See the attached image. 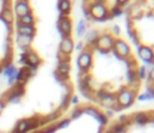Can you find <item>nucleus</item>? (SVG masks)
I'll return each mask as SVG.
<instances>
[{
    "label": "nucleus",
    "mask_w": 154,
    "mask_h": 133,
    "mask_svg": "<svg viewBox=\"0 0 154 133\" xmlns=\"http://www.w3.org/2000/svg\"><path fill=\"white\" fill-rule=\"evenodd\" d=\"M82 47H83V44H82V42H79V44L76 46V48H77L78 51H81V48H82Z\"/></svg>",
    "instance_id": "obj_42"
},
{
    "label": "nucleus",
    "mask_w": 154,
    "mask_h": 133,
    "mask_svg": "<svg viewBox=\"0 0 154 133\" xmlns=\"http://www.w3.org/2000/svg\"><path fill=\"white\" fill-rule=\"evenodd\" d=\"M114 54L119 58H129L130 54H131V48L129 46L128 42H125L124 40L122 39H116L114 40V44H113V47H112Z\"/></svg>",
    "instance_id": "obj_4"
},
{
    "label": "nucleus",
    "mask_w": 154,
    "mask_h": 133,
    "mask_svg": "<svg viewBox=\"0 0 154 133\" xmlns=\"http://www.w3.org/2000/svg\"><path fill=\"white\" fill-rule=\"evenodd\" d=\"M137 99H138V100H150V99H153V98H152L148 93H146V92H144V93L140 94V96L137 97Z\"/></svg>",
    "instance_id": "obj_33"
},
{
    "label": "nucleus",
    "mask_w": 154,
    "mask_h": 133,
    "mask_svg": "<svg viewBox=\"0 0 154 133\" xmlns=\"http://www.w3.org/2000/svg\"><path fill=\"white\" fill-rule=\"evenodd\" d=\"M99 33H97V30H95V29H91V30H88V33H87V41H88V44H90V45H94L95 46V44H96V40H97V37H99Z\"/></svg>",
    "instance_id": "obj_21"
},
{
    "label": "nucleus",
    "mask_w": 154,
    "mask_h": 133,
    "mask_svg": "<svg viewBox=\"0 0 154 133\" xmlns=\"http://www.w3.org/2000/svg\"><path fill=\"white\" fill-rule=\"evenodd\" d=\"M32 133H42L41 131H36V132H32Z\"/></svg>",
    "instance_id": "obj_43"
},
{
    "label": "nucleus",
    "mask_w": 154,
    "mask_h": 133,
    "mask_svg": "<svg viewBox=\"0 0 154 133\" xmlns=\"http://www.w3.org/2000/svg\"><path fill=\"white\" fill-rule=\"evenodd\" d=\"M2 73V66H0V74Z\"/></svg>",
    "instance_id": "obj_44"
},
{
    "label": "nucleus",
    "mask_w": 154,
    "mask_h": 133,
    "mask_svg": "<svg viewBox=\"0 0 154 133\" xmlns=\"http://www.w3.org/2000/svg\"><path fill=\"white\" fill-rule=\"evenodd\" d=\"M12 13L16 15L18 18L28 15V13H31V6L28 1H16L13 4V8H12Z\"/></svg>",
    "instance_id": "obj_10"
},
{
    "label": "nucleus",
    "mask_w": 154,
    "mask_h": 133,
    "mask_svg": "<svg viewBox=\"0 0 154 133\" xmlns=\"http://www.w3.org/2000/svg\"><path fill=\"white\" fill-rule=\"evenodd\" d=\"M60 116V112L59 111H55V112H52V114H49L48 116H47V121H54V120H57L58 117Z\"/></svg>",
    "instance_id": "obj_31"
},
{
    "label": "nucleus",
    "mask_w": 154,
    "mask_h": 133,
    "mask_svg": "<svg viewBox=\"0 0 154 133\" xmlns=\"http://www.w3.org/2000/svg\"><path fill=\"white\" fill-rule=\"evenodd\" d=\"M0 133H5V132H1V131H0Z\"/></svg>",
    "instance_id": "obj_45"
},
{
    "label": "nucleus",
    "mask_w": 154,
    "mask_h": 133,
    "mask_svg": "<svg viewBox=\"0 0 154 133\" xmlns=\"http://www.w3.org/2000/svg\"><path fill=\"white\" fill-rule=\"evenodd\" d=\"M114 40H116L114 36L108 33L101 34V35H99V37L96 40L95 47L99 48V51H101L102 53H108V51L112 50V47H113Z\"/></svg>",
    "instance_id": "obj_3"
},
{
    "label": "nucleus",
    "mask_w": 154,
    "mask_h": 133,
    "mask_svg": "<svg viewBox=\"0 0 154 133\" xmlns=\"http://www.w3.org/2000/svg\"><path fill=\"white\" fill-rule=\"evenodd\" d=\"M17 22L20 23V24H24V25H34L35 24V16L31 12V13H28V15L18 18Z\"/></svg>",
    "instance_id": "obj_20"
},
{
    "label": "nucleus",
    "mask_w": 154,
    "mask_h": 133,
    "mask_svg": "<svg viewBox=\"0 0 154 133\" xmlns=\"http://www.w3.org/2000/svg\"><path fill=\"white\" fill-rule=\"evenodd\" d=\"M135 100V92L128 87H122L116 96V102L117 105L120 108H128L130 106Z\"/></svg>",
    "instance_id": "obj_2"
},
{
    "label": "nucleus",
    "mask_w": 154,
    "mask_h": 133,
    "mask_svg": "<svg viewBox=\"0 0 154 133\" xmlns=\"http://www.w3.org/2000/svg\"><path fill=\"white\" fill-rule=\"evenodd\" d=\"M137 54L146 64H153L154 63V50L150 46L140 45L138 50H137Z\"/></svg>",
    "instance_id": "obj_8"
},
{
    "label": "nucleus",
    "mask_w": 154,
    "mask_h": 133,
    "mask_svg": "<svg viewBox=\"0 0 154 133\" xmlns=\"http://www.w3.org/2000/svg\"><path fill=\"white\" fill-rule=\"evenodd\" d=\"M146 93H148V94H149L152 98H154V88H152V87H147Z\"/></svg>",
    "instance_id": "obj_37"
},
{
    "label": "nucleus",
    "mask_w": 154,
    "mask_h": 133,
    "mask_svg": "<svg viewBox=\"0 0 154 133\" xmlns=\"http://www.w3.org/2000/svg\"><path fill=\"white\" fill-rule=\"evenodd\" d=\"M146 75H147L146 66H140V68H138V71H137L138 80H144V79H146Z\"/></svg>",
    "instance_id": "obj_29"
},
{
    "label": "nucleus",
    "mask_w": 154,
    "mask_h": 133,
    "mask_svg": "<svg viewBox=\"0 0 154 133\" xmlns=\"http://www.w3.org/2000/svg\"><path fill=\"white\" fill-rule=\"evenodd\" d=\"M84 16H85L88 19H91V16H90V13H89L88 8H84Z\"/></svg>",
    "instance_id": "obj_40"
},
{
    "label": "nucleus",
    "mask_w": 154,
    "mask_h": 133,
    "mask_svg": "<svg viewBox=\"0 0 154 133\" xmlns=\"http://www.w3.org/2000/svg\"><path fill=\"white\" fill-rule=\"evenodd\" d=\"M93 64V53L90 51H82L77 57V65L79 66L81 71H88Z\"/></svg>",
    "instance_id": "obj_6"
},
{
    "label": "nucleus",
    "mask_w": 154,
    "mask_h": 133,
    "mask_svg": "<svg viewBox=\"0 0 154 133\" xmlns=\"http://www.w3.org/2000/svg\"><path fill=\"white\" fill-rule=\"evenodd\" d=\"M87 30V25H85V21L84 19H81L78 21V24H77V30H76V34L77 36H82Z\"/></svg>",
    "instance_id": "obj_24"
},
{
    "label": "nucleus",
    "mask_w": 154,
    "mask_h": 133,
    "mask_svg": "<svg viewBox=\"0 0 154 133\" xmlns=\"http://www.w3.org/2000/svg\"><path fill=\"white\" fill-rule=\"evenodd\" d=\"M38 126V123L35 121L32 122L31 120H26V118H22L16 123V127L13 128L12 133H28L29 131L36 128Z\"/></svg>",
    "instance_id": "obj_9"
},
{
    "label": "nucleus",
    "mask_w": 154,
    "mask_h": 133,
    "mask_svg": "<svg viewBox=\"0 0 154 133\" xmlns=\"http://www.w3.org/2000/svg\"><path fill=\"white\" fill-rule=\"evenodd\" d=\"M24 92H25L24 85H14L13 88L5 94L4 100H6L8 103H12V104H17V103L20 102V98L24 94Z\"/></svg>",
    "instance_id": "obj_5"
},
{
    "label": "nucleus",
    "mask_w": 154,
    "mask_h": 133,
    "mask_svg": "<svg viewBox=\"0 0 154 133\" xmlns=\"http://www.w3.org/2000/svg\"><path fill=\"white\" fill-rule=\"evenodd\" d=\"M75 50V44H73V40L71 37H65V39H61L60 41V45H59V53L64 57H67L72 53V51Z\"/></svg>",
    "instance_id": "obj_11"
},
{
    "label": "nucleus",
    "mask_w": 154,
    "mask_h": 133,
    "mask_svg": "<svg viewBox=\"0 0 154 133\" xmlns=\"http://www.w3.org/2000/svg\"><path fill=\"white\" fill-rule=\"evenodd\" d=\"M58 10L60 12V16H67L71 10V2L69 0H60L58 1Z\"/></svg>",
    "instance_id": "obj_19"
},
{
    "label": "nucleus",
    "mask_w": 154,
    "mask_h": 133,
    "mask_svg": "<svg viewBox=\"0 0 154 133\" xmlns=\"http://www.w3.org/2000/svg\"><path fill=\"white\" fill-rule=\"evenodd\" d=\"M126 79H128V82H129V83H135L136 80L138 79L137 73H136L132 68H129L128 71H126Z\"/></svg>",
    "instance_id": "obj_23"
},
{
    "label": "nucleus",
    "mask_w": 154,
    "mask_h": 133,
    "mask_svg": "<svg viewBox=\"0 0 154 133\" xmlns=\"http://www.w3.org/2000/svg\"><path fill=\"white\" fill-rule=\"evenodd\" d=\"M82 114H83V109H82V108H76V109L72 111L71 117H72V118H78Z\"/></svg>",
    "instance_id": "obj_30"
},
{
    "label": "nucleus",
    "mask_w": 154,
    "mask_h": 133,
    "mask_svg": "<svg viewBox=\"0 0 154 133\" xmlns=\"http://www.w3.org/2000/svg\"><path fill=\"white\" fill-rule=\"evenodd\" d=\"M70 73V62L69 59L64 58V59H60L59 63H58V66H57V73L55 75L59 77H61V80H66L67 75Z\"/></svg>",
    "instance_id": "obj_12"
},
{
    "label": "nucleus",
    "mask_w": 154,
    "mask_h": 133,
    "mask_svg": "<svg viewBox=\"0 0 154 133\" xmlns=\"http://www.w3.org/2000/svg\"><path fill=\"white\" fill-rule=\"evenodd\" d=\"M57 27H58V31L61 35V39L70 37L71 31H72V23L67 16H60Z\"/></svg>",
    "instance_id": "obj_7"
},
{
    "label": "nucleus",
    "mask_w": 154,
    "mask_h": 133,
    "mask_svg": "<svg viewBox=\"0 0 154 133\" xmlns=\"http://www.w3.org/2000/svg\"><path fill=\"white\" fill-rule=\"evenodd\" d=\"M125 128H126V125L116 123V125L112 127V131H111L109 133H124V132H125Z\"/></svg>",
    "instance_id": "obj_26"
},
{
    "label": "nucleus",
    "mask_w": 154,
    "mask_h": 133,
    "mask_svg": "<svg viewBox=\"0 0 154 133\" xmlns=\"http://www.w3.org/2000/svg\"><path fill=\"white\" fill-rule=\"evenodd\" d=\"M70 120L69 118H64V120H61L60 122H58L57 125H55V128L57 129H63V128H66V127H69L70 126Z\"/></svg>",
    "instance_id": "obj_27"
},
{
    "label": "nucleus",
    "mask_w": 154,
    "mask_h": 133,
    "mask_svg": "<svg viewBox=\"0 0 154 133\" xmlns=\"http://www.w3.org/2000/svg\"><path fill=\"white\" fill-rule=\"evenodd\" d=\"M149 121H150V118L146 112H138L135 115V122L138 125H146Z\"/></svg>",
    "instance_id": "obj_22"
},
{
    "label": "nucleus",
    "mask_w": 154,
    "mask_h": 133,
    "mask_svg": "<svg viewBox=\"0 0 154 133\" xmlns=\"http://www.w3.org/2000/svg\"><path fill=\"white\" fill-rule=\"evenodd\" d=\"M70 96L69 94H66L65 97H64V99H63V103H61V109H66V106L70 104Z\"/></svg>",
    "instance_id": "obj_32"
},
{
    "label": "nucleus",
    "mask_w": 154,
    "mask_h": 133,
    "mask_svg": "<svg viewBox=\"0 0 154 133\" xmlns=\"http://www.w3.org/2000/svg\"><path fill=\"white\" fill-rule=\"evenodd\" d=\"M97 96H99V99L102 102V104L107 105L108 108H116V105H117L116 96H113L112 93L105 92V91H100L97 93Z\"/></svg>",
    "instance_id": "obj_14"
},
{
    "label": "nucleus",
    "mask_w": 154,
    "mask_h": 133,
    "mask_svg": "<svg viewBox=\"0 0 154 133\" xmlns=\"http://www.w3.org/2000/svg\"><path fill=\"white\" fill-rule=\"evenodd\" d=\"M88 11L91 16V19H96L100 22H103L109 17V10L106 7L105 1H95L88 5Z\"/></svg>",
    "instance_id": "obj_1"
},
{
    "label": "nucleus",
    "mask_w": 154,
    "mask_h": 133,
    "mask_svg": "<svg viewBox=\"0 0 154 133\" xmlns=\"http://www.w3.org/2000/svg\"><path fill=\"white\" fill-rule=\"evenodd\" d=\"M30 77L31 75L29 73L28 66H22L20 69H18L17 75H16V85H24Z\"/></svg>",
    "instance_id": "obj_17"
},
{
    "label": "nucleus",
    "mask_w": 154,
    "mask_h": 133,
    "mask_svg": "<svg viewBox=\"0 0 154 133\" xmlns=\"http://www.w3.org/2000/svg\"><path fill=\"white\" fill-rule=\"evenodd\" d=\"M105 133H109V132H105Z\"/></svg>",
    "instance_id": "obj_46"
},
{
    "label": "nucleus",
    "mask_w": 154,
    "mask_h": 133,
    "mask_svg": "<svg viewBox=\"0 0 154 133\" xmlns=\"http://www.w3.org/2000/svg\"><path fill=\"white\" fill-rule=\"evenodd\" d=\"M83 109V114H88V115H90V116H93V117H97V115H99V110H96L95 108H93V106H85V108H82Z\"/></svg>",
    "instance_id": "obj_25"
},
{
    "label": "nucleus",
    "mask_w": 154,
    "mask_h": 133,
    "mask_svg": "<svg viewBox=\"0 0 154 133\" xmlns=\"http://www.w3.org/2000/svg\"><path fill=\"white\" fill-rule=\"evenodd\" d=\"M113 33H116V34H119V33H120V29H119L118 25H114V27H113Z\"/></svg>",
    "instance_id": "obj_41"
},
{
    "label": "nucleus",
    "mask_w": 154,
    "mask_h": 133,
    "mask_svg": "<svg viewBox=\"0 0 154 133\" xmlns=\"http://www.w3.org/2000/svg\"><path fill=\"white\" fill-rule=\"evenodd\" d=\"M70 103H71V104H73V105H76V104L78 103V97H77V96H73V97H71V99H70Z\"/></svg>",
    "instance_id": "obj_39"
},
{
    "label": "nucleus",
    "mask_w": 154,
    "mask_h": 133,
    "mask_svg": "<svg viewBox=\"0 0 154 133\" xmlns=\"http://www.w3.org/2000/svg\"><path fill=\"white\" fill-rule=\"evenodd\" d=\"M148 80L150 82H154V66H152L150 70H149V73H148Z\"/></svg>",
    "instance_id": "obj_34"
},
{
    "label": "nucleus",
    "mask_w": 154,
    "mask_h": 133,
    "mask_svg": "<svg viewBox=\"0 0 154 133\" xmlns=\"http://www.w3.org/2000/svg\"><path fill=\"white\" fill-rule=\"evenodd\" d=\"M57 131V128H55V126H51V127H48V128H46V129H43V131H41L42 133H54Z\"/></svg>",
    "instance_id": "obj_35"
},
{
    "label": "nucleus",
    "mask_w": 154,
    "mask_h": 133,
    "mask_svg": "<svg viewBox=\"0 0 154 133\" xmlns=\"http://www.w3.org/2000/svg\"><path fill=\"white\" fill-rule=\"evenodd\" d=\"M122 13H123L122 7H118V6H114L113 8L109 10V16L111 17H119Z\"/></svg>",
    "instance_id": "obj_28"
},
{
    "label": "nucleus",
    "mask_w": 154,
    "mask_h": 133,
    "mask_svg": "<svg viewBox=\"0 0 154 133\" xmlns=\"http://www.w3.org/2000/svg\"><path fill=\"white\" fill-rule=\"evenodd\" d=\"M31 41H32V37H31V36L17 35V37H16V42H17L18 47L22 50V52H26L28 50H30Z\"/></svg>",
    "instance_id": "obj_16"
},
{
    "label": "nucleus",
    "mask_w": 154,
    "mask_h": 133,
    "mask_svg": "<svg viewBox=\"0 0 154 133\" xmlns=\"http://www.w3.org/2000/svg\"><path fill=\"white\" fill-rule=\"evenodd\" d=\"M19 59H18V62L20 63V64H23V65H25V52H22L20 54H19V57H18Z\"/></svg>",
    "instance_id": "obj_36"
},
{
    "label": "nucleus",
    "mask_w": 154,
    "mask_h": 133,
    "mask_svg": "<svg viewBox=\"0 0 154 133\" xmlns=\"http://www.w3.org/2000/svg\"><path fill=\"white\" fill-rule=\"evenodd\" d=\"M17 71H18V69L16 68V65L14 64H12V63H7V64H4V66H2V74H4V76L5 77H12V76H16L17 75Z\"/></svg>",
    "instance_id": "obj_18"
},
{
    "label": "nucleus",
    "mask_w": 154,
    "mask_h": 133,
    "mask_svg": "<svg viewBox=\"0 0 154 133\" xmlns=\"http://www.w3.org/2000/svg\"><path fill=\"white\" fill-rule=\"evenodd\" d=\"M41 63V59L36 52H34L31 48L25 52V65L24 66H38Z\"/></svg>",
    "instance_id": "obj_13"
},
{
    "label": "nucleus",
    "mask_w": 154,
    "mask_h": 133,
    "mask_svg": "<svg viewBox=\"0 0 154 133\" xmlns=\"http://www.w3.org/2000/svg\"><path fill=\"white\" fill-rule=\"evenodd\" d=\"M16 29H17V35H24V36L34 37V35L36 33L35 25H24V24H20L18 22L16 24Z\"/></svg>",
    "instance_id": "obj_15"
},
{
    "label": "nucleus",
    "mask_w": 154,
    "mask_h": 133,
    "mask_svg": "<svg viewBox=\"0 0 154 133\" xmlns=\"http://www.w3.org/2000/svg\"><path fill=\"white\" fill-rule=\"evenodd\" d=\"M5 105H6V103H5V100L0 98V115H1V112L4 111V109H5Z\"/></svg>",
    "instance_id": "obj_38"
}]
</instances>
